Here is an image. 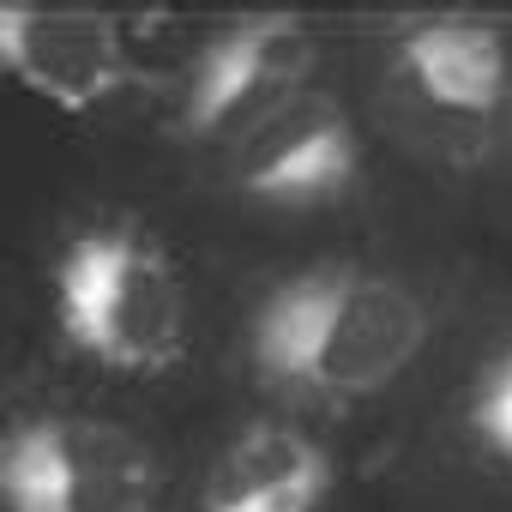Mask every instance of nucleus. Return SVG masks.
<instances>
[{"instance_id": "2", "label": "nucleus", "mask_w": 512, "mask_h": 512, "mask_svg": "<svg viewBox=\"0 0 512 512\" xmlns=\"http://www.w3.org/2000/svg\"><path fill=\"white\" fill-rule=\"evenodd\" d=\"M55 314L79 356L115 374H169L187 350V290L133 223L79 229L55 266Z\"/></svg>"}, {"instance_id": "8", "label": "nucleus", "mask_w": 512, "mask_h": 512, "mask_svg": "<svg viewBox=\"0 0 512 512\" xmlns=\"http://www.w3.org/2000/svg\"><path fill=\"white\" fill-rule=\"evenodd\" d=\"M332 494V452L290 428L253 422L211 458L199 482V512H320Z\"/></svg>"}, {"instance_id": "6", "label": "nucleus", "mask_w": 512, "mask_h": 512, "mask_svg": "<svg viewBox=\"0 0 512 512\" xmlns=\"http://www.w3.org/2000/svg\"><path fill=\"white\" fill-rule=\"evenodd\" d=\"M356 175V127L344 103L314 85L253 115L223 145V181L260 205H332L356 187Z\"/></svg>"}, {"instance_id": "5", "label": "nucleus", "mask_w": 512, "mask_h": 512, "mask_svg": "<svg viewBox=\"0 0 512 512\" xmlns=\"http://www.w3.org/2000/svg\"><path fill=\"white\" fill-rule=\"evenodd\" d=\"M314 61H320V43L308 19H290V13L235 19L217 37H205L181 67V85L169 97V133L181 139L235 133L272 103L308 91Z\"/></svg>"}, {"instance_id": "9", "label": "nucleus", "mask_w": 512, "mask_h": 512, "mask_svg": "<svg viewBox=\"0 0 512 512\" xmlns=\"http://www.w3.org/2000/svg\"><path fill=\"white\" fill-rule=\"evenodd\" d=\"M470 434L512 464V350H500L482 374H476V392H470Z\"/></svg>"}, {"instance_id": "1", "label": "nucleus", "mask_w": 512, "mask_h": 512, "mask_svg": "<svg viewBox=\"0 0 512 512\" xmlns=\"http://www.w3.org/2000/svg\"><path fill=\"white\" fill-rule=\"evenodd\" d=\"M428 344L410 284L368 266H314L272 284L247 320V362L272 392L350 410L380 398Z\"/></svg>"}, {"instance_id": "3", "label": "nucleus", "mask_w": 512, "mask_h": 512, "mask_svg": "<svg viewBox=\"0 0 512 512\" xmlns=\"http://www.w3.org/2000/svg\"><path fill=\"white\" fill-rule=\"evenodd\" d=\"M506 91L512 49L488 19H410L392 31L380 61V103L392 127L416 151L458 169L494 157Z\"/></svg>"}, {"instance_id": "7", "label": "nucleus", "mask_w": 512, "mask_h": 512, "mask_svg": "<svg viewBox=\"0 0 512 512\" xmlns=\"http://www.w3.org/2000/svg\"><path fill=\"white\" fill-rule=\"evenodd\" d=\"M0 61L13 79L67 109H103L121 91L139 85V67L127 55V37L109 13H55V7H7L0 13Z\"/></svg>"}, {"instance_id": "10", "label": "nucleus", "mask_w": 512, "mask_h": 512, "mask_svg": "<svg viewBox=\"0 0 512 512\" xmlns=\"http://www.w3.org/2000/svg\"><path fill=\"white\" fill-rule=\"evenodd\" d=\"M500 157H506V169H512V91H506V115H500V145H494Z\"/></svg>"}, {"instance_id": "4", "label": "nucleus", "mask_w": 512, "mask_h": 512, "mask_svg": "<svg viewBox=\"0 0 512 512\" xmlns=\"http://www.w3.org/2000/svg\"><path fill=\"white\" fill-rule=\"evenodd\" d=\"M13 512H157V458L97 416H25L0 452Z\"/></svg>"}]
</instances>
